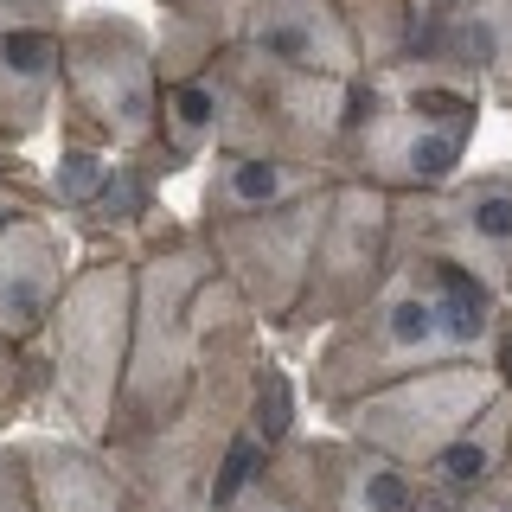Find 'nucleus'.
Listing matches in <instances>:
<instances>
[{"instance_id":"nucleus-22","label":"nucleus","mask_w":512,"mask_h":512,"mask_svg":"<svg viewBox=\"0 0 512 512\" xmlns=\"http://www.w3.org/2000/svg\"><path fill=\"white\" fill-rule=\"evenodd\" d=\"M224 512H308V506H301L276 474H250L244 487H237L231 500H224Z\"/></svg>"},{"instance_id":"nucleus-15","label":"nucleus","mask_w":512,"mask_h":512,"mask_svg":"<svg viewBox=\"0 0 512 512\" xmlns=\"http://www.w3.org/2000/svg\"><path fill=\"white\" fill-rule=\"evenodd\" d=\"M64 26V20H58ZM58 26H20L0 32V135L26 141L52 122L64 90V39Z\"/></svg>"},{"instance_id":"nucleus-11","label":"nucleus","mask_w":512,"mask_h":512,"mask_svg":"<svg viewBox=\"0 0 512 512\" xmlns=\"http://www.w3.org/2000/svg\"><path fill=\"white\" fill-rule=\"evenodd\" d=\"M231 45L314 77H346V84L359 77V52H352V32L340 20V0H237Z\"/></svg>"},{"instance_id":"nucleus-24","label":"nucleus","mask_w":512,"mask_h":512,"mask_svg":"<svg viewBox=\"0 0 512 512\" xmlns=\"http://www.w3.org/2000/svg\"><path fill=\"white\" fill-rule=\"evenodd\" d=\"M64 0H0V32H20V26H58L64 20Z\"/></svg>"},{"instance_id":"nucleus-17","label":"nucleus","mask_w":512,"mask_h":512,"mask_svg":"<svg viewBox=\"0 0 512 512\" xmlns=\"http://www.w3.org/2000/svg\"><path fill=\"white\" fill-rule=\"evenodd\" d=\"M416 269L429 282V301H436V327H442V346L448 359H487L493 352V333H500V288H487L474 269L448 263L436 250H410Z\"/></svg>"},{"instance_id":"nucleus-10","label":"nucleus","mask_w":512,"mask_h":512,"mask_svg":"<svg viewBox=\"0 0 512 512\" xmlns=\"http://www.w3.org/2000/svg\"><path fill=\"white\" fill-rule=\"evenodd\" d=\"M416 224H423V250L474 269L506 301V282H512V167L448 180L442 192L423 199Z\"/></svg>"},{"instance_id":"nucleus-3","label":"nucleus","mask_w":512,"mask_h":512,"mask_svg":"<svg viewBox=\"0 0 512 512\" xmlns=\"http://www.w3.org/2000/svg\"><path fill=\"white\" fill-rule=\"evenodd\" d=\"M64 116L116 154H141L160 135V64L154 32L128 13H64Z\"/></svg>"},{"instance_id":"nucleus-8","label":"nucleus","mask_w":512,"mask_h":512,"mask_svg":"<svg viewBox=\"0 0 512 512\" xmlns=\"http://www.w3.org/2000/svg\"><path fill=\"white\" fill-rule=\"evenodd\" d=\"M327 192H308V199L276 205V212H256V218L205 224V250H212L218 276L244 295L250 314L288 320L301 282H308V256H314L320 218H327Z\"/></svg>"},{"instance_id":"nucleus-4","label":"nucleus","mask_w":512,"mask_h":512,"mask_svg":"<svg viewBox=\"0 0 512 512\" xmlns=\"http://www.w3.org/2000/svg\"><path fill=\"white\" fill-rule=\"evenodd\" d=\"M218 276L212 250H160L135 263V320H128V372H122V410L141 423H173L199 378V295ZM116 410V416H122Z\"/></svg>"},{"instance_id":"nucleus-20","label":"nucleus","mask_w":512,"mask_h":512,"mask_svg":"<svg viewBox=\"0 0 512 512\" xmlns=\"http://www.w3.org/2000/svg\"><path fill=\"white\" fill-rule=\"evenodd\" d=\"M506 448H512V391L500 384V397H493V404L480 410L436 461H429V474H436L442 493H461V500H468V493H480L493 474L506 468Z\"/></svg>"},{"instance_id":"nucleus-13","label":"nucleus","mask_w":512,"mask_h":512,"mask_svg":"<svg viewBox=\"0 0 512 512\" xmlns=\"http://www.w3.org/2000/svg\"><path fill=\"white\" fill-rule=\"evenodd\" d=\"M301 493L295 500L308 512H416V474L397 468L391 455L333 436V442H301L295 448Z\"/></svg>"},{"instance_id":"nucleus-28","label":"nucleus","mask_w":512,"mask_h":512,"mask_svg":"<svg viewBox=\"0 0 512 512\" xmlns=\"http://www.w3.org/2000/svg\"><path fill=\"white\" fill-rule=\"evenodd\" d=\"M506 301H512V282H506Z\"/></svg>"},{"instance_id":"nucleus-7","label":"nucleus","mask_w":512,"mask_h":512,"mask_svg":"<svg viewBox=\"0 0 512 512\" xmlns=\"http://www.w3.org/2000/svg\"><path fill=\"white\" fill-rule=\"evenodd\" d=\"M391 244H397V199L365 180H333L327 192V218H320L314 256H308V282H301L295 308L282 327H327L346 320L352 308L378 295V282L391 276Z\"/></svg>"},{"instance_id":"nucleus-2","label":"nucleus","mask_w":512,"mask_h":512,"mask_svg":"<svg viewBox=\"0 0 512 512\" xmlns=\"http://www.w3.org/2000/svg\"><path fill=\"white\" fill-rule=\"evenodd\" d=\"M128 320H135V263L71 269L52 320H45V352H52V397L71 416L77 436H109L122 410V372H128Z\"/></svg>"},{"instance_id":"nucleus-12","label":"nucleus","mask_w":512,"mask_h":512,"mask_svg":"<svg viewBox=\"0 0 512 512\" xmlns=\"http://www.w3.org/2000/svg\"><path fill=\"white\" fill-rule=\"evenodd\" d=\"M71 282V237L52 218L26 212L0 224V340L32 346Z\"/></svg>"},{"instance_id":"nucleus-21","label":"nucleus","mask_w":512,"mask_h":512,"mask_svg":"<svg viewBox=\"0 0 512 512\" xmlns=\"http://www.w3.org/2000/svg\"><path fill=\"white\" fill-rule=\"evenodd\" d=\"M173 160H192L205 148H218V90L205 77H180L160 90V135Z\"/></svg>"},{"instance_id":"nucleus-16","label":"nucleus","mask_w":512,"mask_h":512,"mask_svg":"<svg viewBox=\"0 0 512 512\" xmlns=\"http://www.w3.org/2000/svg\"><path fill=\"white\" fill-rule=\"evenodd\" d=\"M13 461H20L26 493H32L39 512H141L135 500H128L122 480L109 474L96 455H84V448L26 442V448H13Z\"/></svg>"},{"instance_id":"nucleus-29","label":"nucleus","mask_w":512,"mask_h":512,"mask_svg":"<svg viewBox=\"0 0 512 512\" xmlns=\"http://www.w3.org/2000/svg\"><path fill=\"white\" fill-rule=\"evenodd\" d=\"M64 7H71V0H64Z\"/></svg>"},{"instance_id":"nucleus-27","label":"nucleus","mask_w":512,"mask_h":512,"mask_svg":"<svg viewBox=\"0 0 512 512\" xmlns=\"http://www.w3.org/2000/svg\"><path fill=\"white\" fill-rule=\"evenodd\" d=\"M423 7H429V13H442V7H448V0H423Z\"/></svg>"},{"instance_id":"nucleus-1","label":"nucleus","mask_w":512,"mask_h":512,"mask_svg":"<svg viewBox=\"0 0 512 512\" xmlns=\"http://www.w3.org/2000/svg\"><path fill=\"white\" fill-rule=\"evenodd\" d=\"M199 77L218 90V154H295L327 167L333 148H346L359 77H314L244 45H224Z\"/></svg>"},{"instance_id":"nucleus-6","label":"nucleus","mask_w":512,"mask_h":512,"mask_svg":"<svg viewBox=\"0 0 512 512\" xmlns=\"http://www.w3.org/2000/svg\"><path fill=\"white\" fill-rule=\"evenodd\" d=\"M500 397V372L487 359H448V365H423V372L378 384V391L340 404V429L352 442L391 455L397 468H429L480 410Z\"/></svg>"},{"instance_id":"nucleus-19","label":"nucleus","mask_w":512,"mask_h":512,"mask_svg":"<svg viewBox=\"0 0 512 512\" xmlns=\"http://www.w3.org/2000/svg\"><path fill=\"white\" fill-rule=\"evenodd\" d=\"M340 20L352 32V52H359V77H378L429 45L423 0H340Z\"/></svg>"},{"instance_id":"nucleus-26","label":"nucleus","mask_w":512,"mask_h":512,"mask_svg":"<svg viewBox=\"0 0 512 512\" xmlns=\"http://www.w3.org/2000/svg\"><path fill=\"white\" fill-rule=\"evenodd\" d=\"M461 512H512L506 500H474V506H461Z\"/></svg>"},{"instance_id":"nucleus-14","label":"nucleus","mask_w":512,"mask_h":512,"mask_svg":"<svg viewBox=\"0 0 512 512\" xmlns=\"http://www.w3.org/2000/svg\"><path fill=\"white\" fill-rule=\"evenodd\" d=\"M333 180H340L333 167L295 154H218L212 180H205V224L276 212V205H295L308 192H327Z\"/></svg>"},{"instance_id":"nucleus-25","label":"nucleus","mask_w":512,"mask_h":512,"mask_svg":"<svg viewBox=\"0 0 512 512\" xmlns=\"http://www.w3.org/2000/svg\"><path fill=\"white\" fill-rule=\"evenodd\" d=\"M0 512H39V506H32V493H26V474H20V461H13V455H0Z\"/></svg>"},{"instance_id":"nucleus-5","label":"nucleus","mask_w":512,"mask_h":512,"mask_svg":"<svg viewBox=\"0 0 512 512\" xmlns=\"http://www.w3.org/2000/svg\"><path fill=\"white\" fill-rule=\"evenodd\" d=\"M423 365H448V346H442L436 301H429L416 256H397L391 276L378 282V295L340 320V333L314 359L308 384L320 404H352V397L397 384V378L423 372Z\"/></svg>"},{"instance_id":"nucleus-18","label":"nucleus","mask_w":512,"mask_h":512,"mask_svg":"<svg viewBox=\"0 0 512 512\" xmlns=\"http://www.w3.org/2000/svg\"><path fill=\"white\" fill-rule=\"evenodd\" d=\"M442 52L474 84L512 90V0H448L442 7Z\"/></svg>"},{"instance_id":"nucleus-9","label":"nucleus","mask_w":512,"mask_h":512,"mask_svg":"<svg viewBox=\"0 0 512 512\" xmlns=\"http://www.w3.org/2000/svg\"><path fill=\"white\" fill-rule=\"evenodd\" d=\"M468 122H436L416 109L391 103L372 77L352 84V122L346 148L359 154V180L378 192H442L461 180V154H468Z\"/></svg>"},{"instance_id":"nucleus-23","label":"nucleus","mask_w":512,"mask_h":512,"mask_svg":"<svg viewBox=\"0 0 512 512\" xmlns=\"http://www.w3.org/2000/svg\"><path fill=\"white\" fill-rule=\"evenodd\" d=\"M26 404V346L0 340V423H13Z\"/></svg>"}]
</instances>
